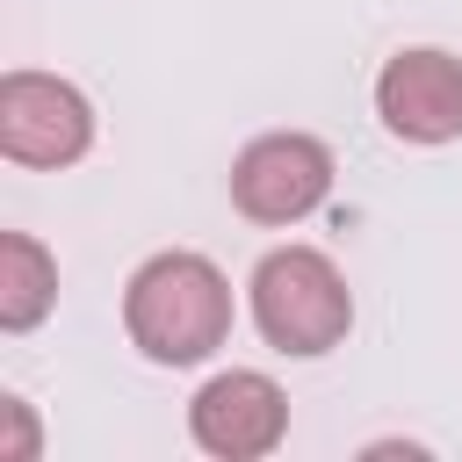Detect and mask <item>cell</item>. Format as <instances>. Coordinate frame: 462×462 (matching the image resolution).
<instances>
[{
	"instance_id": "3",
	"label": "cell",
	"mask_w": 462,
	"mask_h": 462,
	"mask_svg": "<svg viewBox=\"0 0 462 462\" xmlns=\"http://www.w3.org/2000/svg\"><path fill=\"white\" fill-rule=\"evenodd\" d=\"M332 195V152L310 130H267L231 159V209L245 224H303Z\"/></svg>"
},
{
	"instance_id": "7",
	"label": "cell",
	"mask_w": 462,
	"mask_h": 462,
	"mask_svg": "<svg viewBox=\"0 0 462 462\" xmlns=\"http://www.w3.org/2000/svg\"><path fill=\"white\" fill-rule=\"evenodd\" d=\"M51 303H58V260L29 231H0V332L43 325Z\"/></svg>"
},
{
	"instance_id": "2",
	"label": "cell",
	"mask_w": 462,
	"mask_h": 462,
	"mask_svg": "<svg viewBox=\"0 0 462 462\" xmlns=\"http://www.w3.org/2000/svg\"><path fill=\"white\" fill-rule=\"evenodd\" d=\"M253 325L274 354H332L354 325V296H346V274L332 267V253L318 245H274L260 267H253Z\"/></svg>"
},
{
	"instance_id": "6",
	"label": "cell",
	"mask_w": 462,
	"mask_h": 462,
	"mask_svg": "<svg viewBox=\"0 0 462 462\" xmlns=\"http://www.w3.org/2000/svg\"><path fill=\"white\" fill-rule=\"evenodd\" d=\"M375 116L404 144H455L462 137V58L455 51H397L375 72Z\"/></svg>"
},
{
	"instance_id": "5",
	"label": "cell",
	"mask_w": 462,
	"mask_h": 462,
	"mask_svg": "<svg viewBox=\"0 0 462 462\" xmlns=\"http://www.w3.org/2000/svg\"><path fill=\"white\" fill-rule=\"evenodd\" d=\"M94 144V108L58 72H7L0 79V152L14 166H72Z\"/></svg>"
},
{
	"instance_id": "8",
	"label": "cell",
	"mask_w": 462,
	"mask_h": 462,
	"mask_svg": "<svg viewBox=\"0 0 462 462\" xmlns=\"http://www.w3.org/2000/svg\"><path fill=\"white\" fill-rule=\"evenodd\" d=\"M0 419H7V440H0V462H36V419L22 397H0Z\"/></svg>"
},
{
	"instance_id": "4",
	"label": "cell",
	"mask_w": 462,
	"mask_h": 462,
	"mask_svg": "<svg viewBox=\"0 0 462 462\" xmlns=\"http://www.w3.org/2000/svg\"><path fill=\"white\" fill-rule=\"evenodd\" d=\"M188 440L217 462H260L289 440V397L260 368H224L188 397Z\"/></svg>"
},
{
	"instance_id": "1",
	"label": "cell",
	"mask_w": 462,
	"mask_h": 462,
	"mask_svg": "<svg viewBox=\"0 0 462 462\" xmlns=\"http://www.w3.org/2000/svg\"><path fill=\"white\" fill-rule=\"evenodd\" d=\"M123 332L159 368H195L231 339V282L209 253H152L123 282Z\"/></svg>"
}]
</instances>
